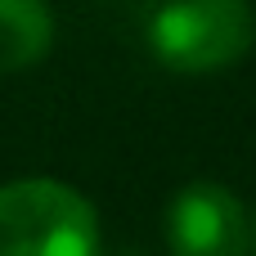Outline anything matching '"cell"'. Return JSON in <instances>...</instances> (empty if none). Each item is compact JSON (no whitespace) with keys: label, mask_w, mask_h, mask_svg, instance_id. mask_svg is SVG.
I'll use <instances>...</instances> for the list:
<instances>
[{"label":"cell","mask_w":256,"mask_h":256,"mask_svg":"<svg viewBox=\"0 0 256 256\" xmlns=\"http://www.w3.org/2000/svg\"><path fill=\"white\" fill-rule=\"evenodd\" d=\"M252 216L230 184L194 180L166 207V256H248Z\"/></svg>","instance_id":"3"},{"label":"cell","mask_w":256,"mask_h":256,"mask_svg":"<svg viewBox=\"0 0 256 256\" xmlns=\"http://www.w3.org/2000/svg\"><path fill=\"white\" fill-rule=\"evenodd\" d=\"M256 45V9L248 0H166L148 18V50L180 76L234 68Z\"/></svg>","instance_id":"2"},{"label":"cell","mask_w":256,"mask_h":256,"mask_svg":"<svg viewBox=\"0 0 256 256\" xmlns=\"http://www.w3.org/2000/svg\"><path fill=\"white\" fill-rule=\"evenodd\" d=\"M54 45V14L45 0H0V76L36 68Z\"/></svg>","instance_id":"4"},{"label":"cell","mask_w":256,"mask_h":256,"mask_svg":"<svg viewBox=\"0 0 256 256\" xmlns=\"http://www.w3.org/2000/svg\"><path fill=\"white\" fill-rule=\"evenodd\" d=\"M252 243H256V216H252Z\"/></svg>","instance_id":"5"},{"label":"cell","mask_w":256,"mask_h":256,"mask_svg":"<svg viewBox=\"0 0 256 256\" xmlns=\"http://www.w3.org/2000/svg\"><path fill=\"white\" fill-rule=\"evenodd\" d=\"M0 256H104L94 202L54 176L0 184Z\"/></svg>","instance_id":"1"}]
</instances>
